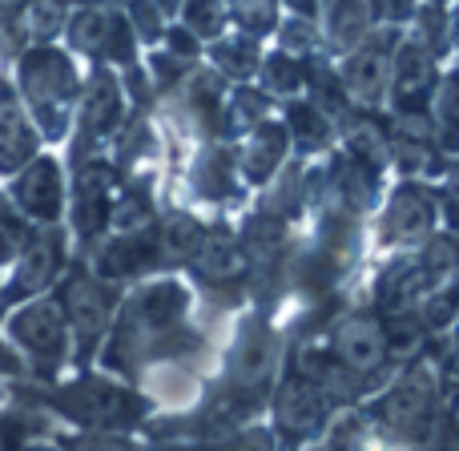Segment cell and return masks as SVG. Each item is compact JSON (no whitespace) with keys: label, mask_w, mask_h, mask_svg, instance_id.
Listing matches in <instances>:
<instances>
[{"label":"cell","mask_w":459,"mask_h":451,"mask_svg":"<svg viewBox=\"0 0 459 451\" xmlns=\"http://www.w3.org/2000/svg\"><path fill=\"white\" fill-rule=\"evenodd\" d=\"M334 347H339V359L355 371H375L387 355V334H383L379 323L371 318H347L334 334Z\"/></svg>","instance_id":"cell-1"},{"label":"cell","mask_w":459,"mask_h":451,"mask_svg":"<svg viewBox=\"0 0 459 451\" xmlns=\"http://www.w3.org/2000/svg\"><path fill=\"white\" fill-rule=\"evenodd\" d=\"M431 412V383L423 375H407L387 399V423L399 431H411L428 420Z\"/></svg>","instance_id":"cell-2"},{"label":"cell","mask_w":459,"mask_h":451,"mask_svg":"<svg viewBox=\"0 0 459 451\" xmlns=\"http://www.w3.org/2000/svg\"><path fill=\"white\" fill-rule=\"evenodd\" d=\"M16 339H24L32 351H56L61 347V315L53 302H37L16 318Z\"/></svg>","instance_id":"cell-3"},{"label":"cell","mask_w":459,"mask_h":451,"mask_svg":"<svg viewBox=\"0 0 459 451\" xmlns=\"http://www.w3.org/2000/svg\"><path fill=\"white\" fill-rule=\"evenodd\" d=\"M391 234L395 238H420L431 230V198L420 190H403L391 202V218H387Z\"/></svg>","instance_id":"cell-4"},{"label":"cell","mask_w":459,"mask_h":451,"mask_svg":"<svg viewBox=\"0 0 459 451\" xmlns=\"http://www.w3.org/2000/svg\"><path fill=\"white\" fill-rule=\"evenodd\" d=\"M21 202L40 218H53L61 206V186H56V169L53 161H40L29 169V178L21 182Z\"/></svg>","instance_id":"cell-5"},{"label":"cell","mask_w":459,"mask_h":451,"mask_svg":"<svg viewBox=\"0 0 459 451\" xmlns=\"http://www.w3.org/2000/svg\"><path fill=\"white\" fill-rule=\"evenodd\" d=\"M32 150V137L29 129H24L21 113H16L13 97H4V89H0V166H16V161L24 158V153Z\"/></svg>","instance_id":"cell-6"},{"label":"cell","mask_w":459,"mask_h":451,"mask_svg":"<svg viewBox=\"0 0 459 451\" xmlns=\"http://www.w3.org/2000/svg\"><path fill=\"white\" fill-rule=\"evenodd\" d=\"M278 415H282V423L290 431H307L315 428L318 420V395L310 383H290V387L282 391V399H278Z\"/></svg>","instance_id":"cell-7"},{"label":"cell","mask_w":459,"mask_h":451,"mask_svg":"<svg viewBox=\"0 0 459 451\" xmlns=\"http://www.w3.org/2000/svg\"><path fill=\"white\" fill-rule=\"evenodd\" d=\"M69 310H73V323L81 326V334H93L97 326L105 323V294L97 291L93 282L77 278L69 286Z\"/></svg>","instance_id":"cell-8"},{"label":"cell","mask_w":459,"mask_h":451,"mask_svg":"<svg viewBox=\"0 0 459 451\" xmlns=\"http://www.w3.org/2000/svg\"><path fill=\"white\" fill-rule=\"evenodd\" d=\"M69 412L85 415V420H117V415L126 412V395L89 383V387H81L77 395H69Z\"/></svg>","instance_id":"cell-9"},{"label":"cell","mask_w":459,"mask_h":451,"mask_svg":"<svg viewBox=\"0 0 459 451\" xmlns=\"http://www.w3.org/2000/svg\"><path fill=\"white\" fill-rule=\"evenodd\" d=\"M198 270L210 282H222V278H234L238 270H242V254H238L234 242H226V238H206L198 250Z\"/></svg>","instance_id":"cell-10"},{"label":"cell","mask_w":459,"mask_h":451,"mask_svg":"<svg viewBox=\"0 0 459 451\" xmlns=\"http://www.w3.org/2000/svg\"><path fill=\"white\" fill-rule=\"evenodd\" d=\"M351 85H355V93H363V97H375L379 93V85H383V61L375 53H367V56H359L355 65H351Z\"/></svg>","instance_id":"cell-11"},{"label":"cell","mask_w":459,"mask_h":451,"mask_svg":"<svg viewBox=\"0 0 459 451\" xmlns=\"http://www.w3.org/2000/svg\"><path fill=\"white\" fill-rule=\"evenodd\" d=\"M431 73H428V65H423V56L415 53V48H407L403 56H399V89H415V85H423Z\"/></svg>","instance_id":"cell-12"},{"label":"cell","mask_w":459,"mask_h":451,"mask_svg":"<svg viewBox=\"0 0 459 451\" xmlns=\"http://www.w3.org/2000/svg\"><path fill=\"white\" fill-rule=\"evenodd\" d=\"M48 270H53V250H32V262H29V270H24L21 274V282H16V294H24V286H32L40 278V282H45L48 278Z\"/></svg>","instance_id":"cell-13"},{"label":"cell","mask_w":459,"mask_h":451,"mask_svg":"<svg viewBox=\"0 0 459 451\" xmlns=\"http://www.w3.org/2000/svg\"><path fill=\"white\" fill-rule=\"evenodd\" d=\"M166 246H169V250H178V254L194 250V246H198V226L186 222V218H178V222L166 230Z\"/></svg>","instance_id":"cell-14"},{"label":"cell","mask_w":459,"mask_h":451,"mask_svg":"<svg viewBox=\"0 0 459 451\" xmlns=\"http://www.w3.org/2000/svg\"><path fill=\"white\" fill-rule=\"evenodd\" d=\"M24 230L21 222H13L8 214H0V258H8V254H16V246H21Z\"/></svg>","instance_id":"cell-15"},{"label":"cell","mask_w":459,"mask_h":451,"mask_svg":"<svg viewBox=\"0 0 459 451\" xmlns=\"http://www.w3.org/2000/svg\"><path fill=\"white\" fill-rule=\"evenodd\" d=\"M0 447H4V431H0Z\"/></svg>","instance_id":"cell-16"}]
</instances>
